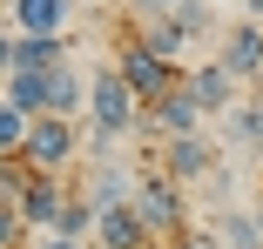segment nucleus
I'll return each mask as SVG.
<instances>
[{"label": "nucleus", "instance_id": "nucleus-2", "mask_svg": "<svg viewBox=\"0 0 263 249\" xmlns=\"http://www.w3.org/2000/svg\"><path fill=\"white\" fill-rule=\"evenodd\" d=\"M142 108H148V101L122 81V68H115V61L88 74V115H95V128H101V135H128V128H142Z\"/></svg>", "mask_w": 263, "mask_h": 249}, {"label": "nucleus", "instance_id": "nucleus-24", "mask_svg": "<svg viewBox=\"0 0 263 249\" xmlns=\"http://www.w3.org/2000/svg\"><path fill=\"white\" fill-rule=\"evenodd\" d=\"M135 7H142V20H155V14H176L182 0H135Z\"/></svg>", "mask_w": 263, "mask_h": 249}, {"label": "nucleus", "instance_id": "nucleus-16", "mask_svg": "<svg viewBox=\"0 0 263 249\" xmlns=\"http://www.w3.org/2000/svg\"><path fill=\"white\" fill-rule=\"evenodd\" d=\"M223 249H263V229H256V216H223Z\"/></svg>", "mask_w": 263, "mask_h": 249}, {"label": "nucleus", "instance_id": "nucleus-10", "mask_svg": "<svg viewBox=\"0 0 263 249\" xmlns=\"http://www.w3.org/2000/svg\"><path fill=\"white\" fill-rule=\"evenodd\" d=\"M209 162H216V148H209L202 135H169L162 141V175L169 182H202Z\"/></svg>", "mask_w": 263, "mask_h": 249}, {"label": "nucleus", "instance_id": "nucleus-27", "mask_svg": "<svg viewBox=\"0 0 263 249\" xmlns=\"http://www.w3.org/2000/svg\"><path fill=\"white\" fill-rule=\"evenodd\" d=\"M0 182H7V155H0Z\"/></svg>", "mask_w": 263, "mask_h": 249}, {"label": "nucleus", "instance_id": "nucleus-18", "mask_svg": "<svg viewBox=\"0 0 263 249\" xmlns=\"http://www.w3.org/2000/svg\"><path fill=\"white\" fill-rule=\"evenodd\" d=\"M88 202H95V209H108V202H128L122 175H115V169H95V175H88Z\"/></svg>", "mask_w": 263, "mask_h": 249}, {"label": "nucleus", "instance_id": "nucleus-23", "mask_svg": "<svg viewBox=\"0 0 263 249\" xmlns=\"http://www.w3.org/2000/svg\"><path fill=\"white\" fill-rule=\"evenodd\" d=\"M176 249H223V236H209V229H189Z\"/></svg>", "mask_w": 263, "mask_h": 249}, {"label": "nucleus", "instance_id": "nucleus-21", "mask_svg": "<svg viewBox=\"0 0 263 249\" xmlns=\"http://www.w3.org/2000/svg\"><path fill=\"white\" fill-rule=\"evenodd\" d=\"M176 20L189 27V40H196V34H209V7H202V0H182V7H176Z\"/></svg>", "mask_w": 263, "mask_h": 249}, {"label": "nucleus", "instance_id": "nucleus-22", "mask_svg": "<svg viewBox=\"0 0 263 249\" xmlns=\"http://www.w3.org/2000/svg\"><path fill=\"white\" fill-rule=\"evenodd\" d=\"M34 249H81V242H74V236H61V229H41V236H34Z\"/></svg>", "mask_w": 263, "mask_h": 249}, {"label": "nucleus", "instance_id": "nucleus-9", "mask_svg": "<svg viewBox=\"0 0 263 249\" xmlns=\"http://www.w3.org/2000/svg\"><path fill=\"white\" fill-rule=\"evenodd\" d=\"M236 81H256L263 74V20H236L230 34H223V54H216Z\"/></svg>", "mask_w": 263, "mask_h": 249}, {"label": "nucleus", "instance_id": "nucleus-13", "mask_svg": "<svg viewBox=\"0 0 263 249\" xmlns=\"http://www.w3.org/2000/svg\"><path fill=\"white\" fill-rule=\"evenodd\" d=\"M135 40L148 47V54H162L169 68H182V54H189V27H182L176 14H155V20H148V27L135 34Z\"/></svg>", "mask_w": 263, "mask_h": 249}, {"label": "nucleus", "instance_id": "nucleus-15", "mask_svg": "<svg viewBox=\"0 0 263 249\" xmlns=\"http://www.w3.org/2000/svg\"><path fill=\"white\" fill-rule=\"evenodd\" d=\"M54 61H68L61 34H14V68H54Z\"/></svg>", "mask_w": 263, "mask_h": 249}, {"label": "nucleus", "instance_id": "nucleus-5", "mask_svg": "<svg viewBox=\"0 0 263 249\" xmlns=\"http://www.w3.org/2000/svg\"><path fill=\"white\" fill-rule=\"evenodd\" d=\"M142 121H148L155 135H162V141H169V135H196V128H202V108H196L189 81H176L169 94H155V101L142 108Z\"/></svg>", "mask_w": 263, "mask_h": 249}, {"label": "nucleus", "instance_id": "nucleus-26", "mask_svg": "<svg viewBox=\"0 0 263 249\" xmlns=\"http://www.w3.org/2000/svg\"><path fill=\"white\" fill-rule=\"evenodd\" d=\"M250 20H263V0H250Z\"/></svg>", "mask_w": 263, "mask_h": 249}, {"label": "nucleus", "instance_id": "nucleus-28", "mask_svg": "<svg viewBox=\"0 0 263 249\" xmlns=\"http://www.w3.org/2000/svg\"><path fill=\"white\" fill-rule=\"evenodd\" d=\"M256 229H263V209H256Z\"/></svg>", "mask_w": 263, "mask_h": 249}, {"label": "nucleus", "instance_id": "nucleus-25", "mask_svg": "<svg viewBox=\"0 0 263 249\" xmlns=\"http://www.w3.org/2000/svg\"><path fill=\"white\" fill-rule=\"evenodd\" d=\"M14 68V34H0V74Z\"/></svg>", "mask_w": 263, "mask_h": 249}, {"label": "nucleus", "instance_id": "nucleus-17", "mask_svg": "<svg viewBox=\"0 0 263 249\" xmlns=\"http://www.w3.org/2000/svg\"><path fill=\"white\" fill-rule=\"evenodd\" d=\"M27 121H34V115H21L14 101H0V155H21V141H27Z\"/></svg>", "mask_w": 263, "mask_h": 249}, {"label": "nucleus", "instance_id": "nucleus-1", "mask_svg": "<svg viewBox=\"0 0 263 249\" xmlns=\"http://www.w3.org/2000/svg\"><path fill=\"white\" fill-rule=\"evenodd\" d=\"M135 216H142V229L162 242V249H176L182 236H189V209H182V182H169V175H142L135 182Z\"/></svg>", "mask_w": 263, "mask_h": 249}, {"label": "nucleus", "instance_id": "nucleus-4", "mask_svg": "<svg viewBox=\"0 0 263 249\" xmlns=\"http://www.w3.org/2000/svg\"><path fill=\"white\" fill-rule=\"evenodd\" d=\"M115 68H122V81L142 94V101H155V94H169V88L182 81V68H169L162 54H148L142 40H122V47H115Z\"/></svg>", "mask_w": 263, "mask_h": 249}, {"label": "nucleus", "instance_id": "nucleus-29", "mask_svg": "<svg viewBox=\"0 0 263 249\" xmlns=\"http://www.w3.org/2000/svg\"><path fill=\"white\" fill-rule=\"evenodd\" d=\"M155 249H162V242H155Z\"/></svg>", "mask_w": 263, "mask_h": 249}, {"label": "nucleus", "instance_id": "nucleus-20", "mask_svg": "<svg viewBox=\"0 0 263 249\" xmlns=\"http://www.w3.org/2000/svg\"><path fill=\"white\" fill-rule=\"evenodd\" d=\"M21 229H27V216H21L14 202H0V249H14V242H21Z\"/></svg>", "mask_w": 263, "mask_h": 249}, {"label": "nucleus", "instance_id": "nucleus-7", "mask_svg": "<svg viewBox=\"0 0 263 249\" xmlns=\"http://www.w3.org/2000/svg\"><path fill=\"white\" fill-rule=\"evenodd\" d=\"M95 242H101V249H155V236L142 229L135 202H108V209H95Z\"/></svg>", "mask_w": 263, "mask_h": 249}, {"label": "nucleus", "instance_id": "nucleus-8", "mask_svg": "<svg viewBox=\"0 0 263 249\" xmlns=\"http://www.w3.org/2000/svg\"><path fill=\"white\" fill-rule=\"evenodd\" d=\"M182 81H189V94H196L202 115H230V108H236V88H243L223 61H202V68H189Z\"/></svg>", "mask_w": 263, "mask_h": 249}, {"label": "nucleus", "instance_id": "nucleus-11", "mask_svg": "<svg viewBox=\"0 0 263 249\" xmlns=\"http://www.w3.org/2000/svg\"><path fill=\"white\" fill-rule=\"evenodd\" d=\"M14 7V34H68L74 0H7Z\"/></svg>", "mask_w": 263, "mask_h": 249}, {"label": "nucleus", "instance_id": "nucleus-14", "mask_svg": "<svg viewBox=\"0 0 263 249\" xmlns=\"http://www.w3.org/2000/svg\"><path fill=\"white\" fill-rule=\"evenodd\" d=\"M21 115H47V68H7V94Z\"/></svg>", "mask_w": 263, "mask_h": 249}, {"label": "nucleus", "instance_id": "nucleus-6", "mask_svg": "<svg viewBox=\"0 0 263 249\" xmlns=\"http://www.w3.org/2000/svg\"><path fill=\"white\" fill-rule=\"evenodd\" d=\"M68 182L61 175H27V189H21V216H27V229H61V216H68Z\"/></svg>", "mask_w": 263, "mask_h": 249}, {"label": "nucleus", "instance_id": "nucleus-3", "mask_svg": "<svg viewBox=\"0 0 263 249\" xmlns=\"http://www.w3.org/2000/svg\"><path fill=\"white\" fill-rule=\"evenodd\" d=\"M21 162H27V175H61L74 162V121L68 115H34L27 141H21Z\"/></svg>", "mask_w": 263, "mask_h": 249}, {"label": "nucleus", "instance_id": "nucleus-12", "mask_svg": "<svg viewBox=\"0 0 263 249\" xmlns=\"http://www.w3.org/2000/svg\"><path fill=\"white\" fill-rule=\"evenodd\" d=\"M88 108V81H81V68L74 61H54V68H47V115H81Z\"/></svg>", "mask_w": 263, "mask_h": 249}, {"label": "nucleus", "instance_id": "nucleus-19", "mask_svg": "<svg viewBox=\"0 0 263 249\" xmlns=\"http://www.w3.org/2000/svg\"><path fill=\"white\" fill-rule=\"evenodd\" d=\"M230 135H236V141H263V108H243V101H236V108H230Z\"/></svg>", "mask_w": 263, "mask_h": 249}]
</instances>
